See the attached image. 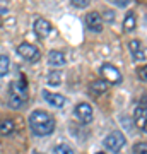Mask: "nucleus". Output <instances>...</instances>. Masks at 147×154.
<instances>
[{
  "label": "nucleus",
  "instance_id": "nucleus-24",
  "mask_svg": "<svg viewBox=\"0 0 147 154\" xmlns=\"http://www.w3.org/2000/svg\"><path fill=\"white\" fill-rule=\"evenodd\" d=\"M98 154H104V152H98Z\"/></svg>",
  "mask_w": 147,
  "mask_h": 154
},
{
  "label": "nucleus",
  "instance_id": "nucleus-21",
  "mask_svg": "<svg viewBox=\"0 0 147 154\" xmlns=\"http://www.w3.org/2000/svg\"><path fill=\"white\" fill-rule=\"evenodd\" d=\"M70 4L77 9H86L89 5V0H70Z\"/></svg>",
  "mask_w": 147,
  "mask_h": 154
},
{
  "label": "nucleus",
  "instance_id": "nucleus-5",
  "mask_svg": "<svg viewBox=\"0 0 147 154\" xmlns=\"http://www.w3.org/2000/svg\"><path fill=\"white\" fill-rule=\"evenodd\" d=\"M17 53H19V57H22L27 62H38L39 57H41L39 50L31 43H21L17 46Z\"/></svg>",
  "mask_w": 147,
  "mask_h": 154
},
{
  "label": "nucleus",
  "instance_id": "nucleus-4",
  "mask_svg": "<svg viewBox=\"0 0 147 154\" xmlns=\"http://www.w3.org/2000/svg\"><path fill=\"white\" fill-rule=\"evenodd\" d=\"M99 72H101L103 79L108 84H121V81H123L121 72L118 70L115 65H111V63H103L101 69H99Z\"/></svg>",
  "mask_w": 147,
  "mask_h": 154
},
{
  "label": "nucleus",
  "instance_id": "nucleus-15",
  "mask_svg": "<svg viewBox=\"0 0 147 154\" xmlns=\"http://www.w3.org/2000/svg\"><path fill=\"white\" fill-rule=\"evenodd\" d=\"M16 132V125L12 120H2L0 122V135L2 137H11Z\"/></svg>",
  "mask_w": 147,
  "mask_h": 154
},
{
  "label": "nucleus",
  "instance_id": "nucleus-18",
  "mask_svg": "<svg viewBox=\"0 0 147 154\" xmlns=\"http://www.w3.org/2000/svg\"><path fill=\"white\" fill-rule=\"evenodd\" d=\"M55 154H75V152H74V149H70L69 146L60 144V146H57V147H55Z\"/></svg>",
  "mask_w": 147,
  "mask_h": 154
},
{
  "label": "nucleus",
  "instance_id": "nucleus-11",
  "mask_svg": "<svg viewBox=\"0 0 147 154\" xmlns=\"http://www.w3.org/2000/svg\"><path fill=\"white\" fill-rule=\"evenodd\" d=\"M128 50H130V55L133 60L140 62V60H145V53H144V48H142V43L139 39H132L128 43Z\"/></svg>",
  "mask_w": 147,
  "mask_h": 154
},
{
  "label": "nucleus",
  "instance_id": "nucleus-6",
  "mask_svg": "<svg viewBox=\"0 0 147 154\" xmlns=\"http://www.w3.org/2000/svg\"><path fill=\"white\" fill-rule=\"evenodd\" d=\"M103 16L96 11H91L86 14V26L93 33H101L103 31Z\"/></svg>",
  "mask_w": 147,
  "mask_h": 154
},
{
  "label": "nucleus",
  "instance_id": "nucleus-1",
  "mask_svg": "<svg viewBox=\"0 0 147 154\" xmlns=\"http://www.w3.org/2000/svg\"><path fill=\"white\" fill-rule=\"evenodd\" d=\"M29 128L36 137L51 135L55 130V118L43 110H36L29 115Z\"/></svg>",
  "mask_w": 147,
  "mask_h": 154
},
{
  "label": "nucleus",
  "instance_id": "nucleus-9",
  "mask_svg": "<svg viewBox=\"0 0 147 154\" xmlns=\"http://www.w3.org/2000/svg\"><path fill=\"white\" fill-rule=\"evenodd\" d=\"M34 33L38 34L39 38H46L50 34L53 33V26H51V22L43 19V17H38L36 21H34Z\"/></svg>",
  "mask_w": 147,
  "mask_h": 154
},
{
  "label": "nucleus",
  "instance_id": "nucleus-13",
  "mask_svg": "<svg viewBox=\"0 0 147 154\" xmlns=\"http://www.w3.org/2000/svg\"><path fill=\"white\" fill-rule=\"evenodd\" d=\"M48 63L51 67H63L65 65V55L63 51H58V50H51L48 53Z\"/></svg>",
  "mask_w": 147,
  "mask_h": 154
},
{
  "label": "nucleus",
  "instance_id": "nucleus-12",
  "mask_svg": "<svg viewBox=\"0 0 147 154\" xmlns=\"http://www.w3.org/2000/svg\"><path fill=\"white\" fill-rule=\"evenodd\" d=\"M109 84L104 81V79H98V81H94L91 86H89V93L93 94L94 98H101L106 91H108Z\"/></svg>",
  "mask_w": 147,
  "mask_h": 154
},
{
  "label": "nucleus",
  "instance_id": "nucleus-7",
  "mask_svg": "<svg viewBox=\"0 0 147 154\" xmlns=\"http://www.w3.org/2000/svg\"><path fill=\"white\" fill-rule=\"evenodd\" d=\"M74 115L82 122V123H91L93 122V106L89 105V103H79L75 106V110H74Z\"/></svg>",
  "mask_w": 147,
  "mask_h": 154
},
{
  "label": "nucleus",
  "instance_id": "nucleus-17",
  "mask_svg": "<svg viewBox=\"0 0 147 154\" xmlns=\"http://www.w3.org/2000/svg\"><path fill=\"white\" fill-rule=\"evenodd\" d=\"M46 82H48L50 86H60L62 74H60V72H50V74H48V81H46Z\"/></svg>",
  "mask_w": 147,
  "mask_h": 154
},
{
  "label": "nucleus",
  "instance_id": "nucleus-8",
  "mask_svg": "<svg viewBox=\"0 0 147 154\" xmlns=\"http://www.w3.org/2000/svg\"><path fill=\"white\" fill-rule=\"evenodd\" d=\"M133 122H135L137 128L140 132H145L147 134V106H142L139 105L133 111Z\"/></svg>",
  "mask_w": 147,
  "mask_h": 154
},
{
  "label": "nucleus",
  "instance_id": "nucleus-14",
  "mask_svg": "<svg viewBox=\"0 0 147 154\" xmlns=\"http://www.w3.org/2000/svg\"><path fill=\"white\" fill-rule=\"evenodd\" d=\"M135 26H137V17H135V12H133V11L127 12L125 19H123V31H125V33H132V31L135 29Z\"/></svg>",
  "mask_w": 147,
  "mask_h": 154
},
{
  "label": "nucleus",
  "instance_id": "nucleus-3",
  "mask_svg": "<svg viewBox=\"0 0 147 154\" xmlns=\"http://www.w3.org/2000/svg\"><path fill=\"white\" fill-rule=\"evenodd\" d=\"M125 144H127V139L121 132H111L104 139V147L113 154L121 152V149L125 147Z\"/></svg>",
  "mask_w": 147,
  "mask_h": 154
},
{
  "label": "nucleus",
  "instance_id": "nucleus-20",
  "mask_svg": "<svg viewBox=\"0 0 147 154\" xmlns=\"http://www.w3.org/2000/svg\"><path fill=\"white\" fill-rule=\"evenodd\" d=\"M137 75L140 77V79L144 81V82H147V63H145V65H142V67H139V69H137Z\"/></svg>",
  "mask_w": 147,
  "mask_h": 154
},
{
  "label": "nucleus",
  "instance_id": "nucleus-10",
  "mask_svg": "<svg viewBox=\"0 0 147 154\" xmlns=\"http://www.w3.org/2000/svg\"><path fill=\"white\" fill-rule=\"evenodd\" d=\"M41 94H43L44 101H46V103H50L51 106H55V108H62V106L65 105V98H63L62 94H58V93H50V91H46V89H44Z\"/></svg>",
  "mask_w": 147,
  "mask_h": 154
},
{
  "label": "nucleus",
  "instance_id": "nucleus-23",
  "mask_svg": "<svg viewBox=\"0 0 147 154\" xmlns=\"http://www.w3.org/2000/svg\"><path fill=\"white\" fill-rule=\"evenodd\" d=\"M104 19H106V21H113L115 19L113 11H104Z\"/></svg>",
  "mask_w": 147,
  "mask_h": 154
},
{
  "label": "nucleus",
  "instance_id": "nucleus-2",
  "mask_svg": "<svg viewBox=\"0 0 147 154\" xmlns=\"http://www.w3.org/2000/svg\"><path fill=\"white\" fill-rule=\"evenodd\" d=\"M27 101V84L24 81V77L19 81H14L9 89V105L14 110L22 108V105Z\"/></svg>",
  "mask_w": 147,
  "mask_h": 154
},
{
  "label": "nucleus",
  "instance_id": "nucleus-22",
  "mask_svg": "<svg viewBox=\"0 0 147 154\" xmlns=\"http://www.w3.org/2000/svg\"><path fill=\"white\" fill-rule=\"evenodd\" d=\"M116 7H127L128 4H130V0H111Z\"/></svg>",
  "mask_w": 147,
  "mask_h": 154
},
{
  "label": "nucleus",
  "instance_id": "nucleus-19",
  "mask_svg": "<svg viewBox=\"0 0 147 154\" xmlns=\"http://www.w3.org/2000/svg\"><path fill=\"white\" fill-rule=\"evenodd\" d=\"M133 154H147V142H137L133 146Z\"/></svg>",
  "mask_w": 147,
  "mask_h": 154
},
{
  "label": "nucleus",
  "instance_id": "nucleus-16",
  "mask_svg": "<svg viewBox=\"0 0 147 154\" xmlns=\"http://www.w3.org/2000/svg\"><path fill=\"white\" fill-rule=\"evenodd\" d=\"M11 70V58L7 55H0V77H5Z\"/></svg>",
  "mask_w": 147,
  "mask_h": 154
}]
</instances>
